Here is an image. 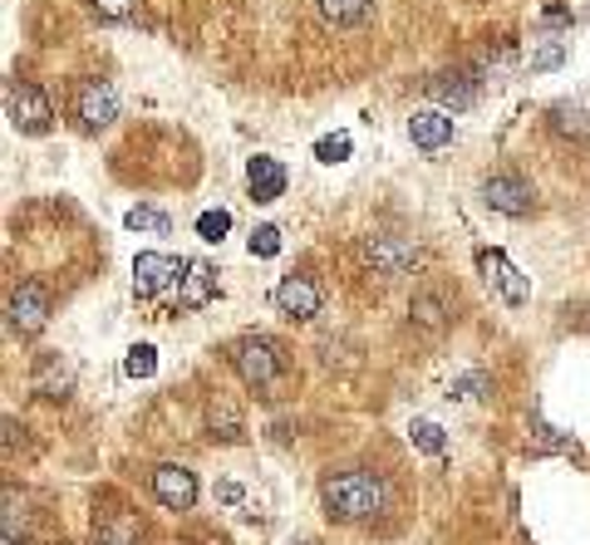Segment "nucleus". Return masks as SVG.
Returning <instances> with one entry per match:
<instances>
[{
    "mask_svg": "<svg viewBox=\"0 0 590 545\" xmlns=\"http://www.w3.org/2000/svg\"><path fill=\"white\" fill-rule=\"evenodd\" d=\"M321 502L335 521H369L384 511V482L374 472H330L321 482Z\"/></svg>",
    "mask_w": 590,
    "mask_h": 545,
    "instance_id": "1",
    "label": "nucleus"
},
{
    "mask_svg": "<svg viewBox=\"0 0 590 545\" xmlns=\"http://www.w3.org/2000/svg\"><path fill=\"white\" fill-rule=\"evenodd\" d=\"M232 369L246 389H271L281 379V349L266 335H246L232 345Z\"/></svg>",
    "mask_w": 590,
    "mask_h": 545,
    "instance_id": "2",
    "label": "nucleus"
},
{
    "mask_svg": "<svg viewBox=\"0 0 590 545\" xmlns=\"http://www.w3.org/2000/svg\"><path fill=\"white\" fill-rule=\"evenodd\" d=\"M6 113H10V128H16V133H30V138L50 133V123H54L50 99H44V89H35V84H10Z\"/></svg>",
    "mask_w": 590,
    "mask_h": 545,
    "instance_id": "3",
    "label": "nucleus"
},
{
    "mask_svg": "<svg viewBox=\"0 0 590 545\" xmlns=\"http://www.w3.org/2000/svg\"><path fill=\"white\" fill-rule=\"evenodd\" d=\"M183 266L187 260H177L167 251H139V260H133V295H139V300H157L167 286H177Z\"/></svg>",
    "mask_w": 590,
    "mask_h": 545,
    "instance_id": "4",
    "label": "nucleus"
},
{
    "mask_svg": "<svg viewBox=\"0 0 590 545\" xmlns=\"http://www.w3.org/2000/svg\"><path fill=\"white\" fill-rule=\"evenodd\" d=\"M482 202L492 212H502V217H531V207H537V192H531L517 173H492V177L482 182Z\"/></svg>",
    "mask_w": 590,
    "mask_h": 545,
    "instance_id": "5",
    "label": "nucleus"
},
{
    "mask_svg": "<svg viewBox=\"0 0 590 545\" xmlns=\"http://www.w3.org/2000/svg\"><path fill=\"white\" fill-rule=\"evenodd\" d=\"M6 315H10V329H16V335H40V329L50 325V290H44L40 280H26V286L10 295Z\"/></svg>",
    "mask_w": 590,
    "mask_h": 545,
    "instance_id": "6",
    "label": "nucleus"
},
{
    "mask_svg": "<svg viewBox=\"0 0 590 545\" xmlns=\"http://www.w3.org/2000/svg\"><path fill=\"white\" fill-rule=\"evenodd\" d=\"M478 266H482L487 286H492L497 295H502L507 305H527V300H531V280L521 276V270H517L502 251H478Z\"/></svg>",
    "mask_w": 590,
    "mask_h": 545,
    "instance_id": "7",
    "label": "nucleus"
},
{
    "mask_svg": "<svg viewBox=\"0 0 590 545\" xmlns=\"http://www.w3.org/2000/svg\"><path fill=\"white\" fill-rule=\"evenodd\" d=\"M74 113H79V123H84L89 133L109 128V123L119 119V94H113V84H104V79H89V84L79 89V99H74Z\"/></svg>",
    "mask_w": 590,
    "mask_h": 545,
    "instance_id": "8",
    "label": "nucleus"
},
{
    "mask_svg": "<svg viewBox=\"0 0 590 545\" xmlns=\"http://www.w3.org/2000/svg\"><path fill=\"white\" fill-rule=\"evenodd\" d=\"M276 305H281V315H291V320H315L321 305H325V295L311 276H286L276 286Z\"/></svg>",
    "mask_w": 590,
    "mask_h": 545,
    "instance_id": "9",
    "label": "nucleus"
},
{
    "mask_svg": "<svg viewBox=\"0 0 590 545\" xmlns=\"http://www.w3.org/2000/svg\"><path fill=\"white\" fill-rule=\"evenodd\" d=\"M212 295H217V270H212L207 260H187L183 276H177L173 305H177V310H202Z\"/></svg>",
    "mask_w": 590,
    "mask_h": 545,
    "instance_id": "10",
    "label": "nucleus"
},
{
    "mask_svg": "<svg viewBox=\"0 0 590 545\" xmlns=\"http://www.w3.org/2000/svg\"><path fill=\"white\" fill-rule=\"evenodd\" d=\"M153 496L163 502L167 511H192V502H197V476H192L187 467H157L153 472Z\"/></svg>",
    "mask_w": 590,
    "mask_h": 545,
    "instance_id": "11",
    "label": "nucleus"
},
{
    "mask_svg": "<svg viewBox=\"0 0 590 545\" xmlns=\"http://www.w3.org/2000/svg\"><path fill=\"white\" fill-rule=\"evenodd\" d=\"M286 167H281V157H252V163H246V192H252V202H261V207H266V202H276V197H286Z\"/></svg>",
    "mask_w": 590,
    "mask_h": 545,
    "instance_id": "12",
    "label": "nucleus"
},
{
    "mask_svg": "<svg viewBox=\"0 0 590 545\" xmlns=\"http://www.w3.org/2000/svg\"><path fill=\"white\" fill-rule=\"evenodd\" d=\"M408 138H414V147H424V153H442V147L452 143V113L418 109L414 119H408Z\"/></svg>",
    "mask_w": 590,
    "mask_h": 545,
    "instance_id": "13",
    "label": "nucleus"
},
{
    "mask_svg": "<svg viewBox=\"0 0 590 545\" xmlns=\"http://www.w3.org/2000/svg\"><path fill=\"white\" fill-rule=\"evenodd\" d=\"M428 99H434V104H442V109H452V113H458V109H472V104H478V79H472V74H438L434 79V84H428Z\"/></svg>",
    "mask_w": 590,
    "mask_h": 545,
    "instance_id": "14",
    "label": "nucleus"
},
{
    "mask_svg": "<svg viewBox=\"0 0 590 545\" xmlns=\"http://www.w3.org/2000/svg\"><path fill=\"white\" fill-rule=\"evenodd\" d=\"M365 256L374 260V270H384V276H404L408 266H418V246L389 241V236H369V241H365Z\"/></svg>",
    "mask_w": 590,
    "mask_h": 545,
    "instance_id": "15",
    "label": "nucleus"
},
{
    "mask_svg": "<svg viewBox=\"0 0 590 545\" xmlns=\"http://www.w3.org/2000/svg\"><path fill=\"white\" fill-rule=\"evenodd\" d=\"M408 315H414V325H418V329H428V335H438V329L448 325V305H442L438 295H414Z\"/></svg>",
    "mask_w": 590,
    "mask_h": 545,
    "instance_id": "16",
    "label": "nucleus"
},
{
    "mask_svg": "<svg viewBox=\"0 0 590 545\" xmlns=\"http://www.w3.org/2000/svg\"><path fill=\"white\" fill-rule=\"evenodd\" d=\"M94 545H143V531L133 516H119V521H109V526L94 531Z\"/></svg>",
    "mask_w": 590,
    "mask_h": 545,
    "instance_id": "17",
    "label": "nucleus"
},
{
    "mask_svg": "<svg viewBox=\"0 0 590 545\" xmlns=\"http://www.w3.org/2000/svg\"><path fill=\"white\" fill-rule=\"evenodd\" d=\"M321 16L330 25H359L369 16V0H321Z\"/></svg>",
    "mask_w": 590,
    "mask_h": 545,
    "instance_id": "18",
    "label": "nucleus"
},
{
    "mask_svg": "<svg viewBox=\"0 0 590 545\" xmlns=\"http://www.w3.org/2000/svg\"><path fill=\"white\" fill-rule=\"evenodd\" d=\"M408 438H414L428 457H442V452H448V438H442V428L434 418H414V423H408Z\"/></svg>",
    "mask_w": 590,
    "mask_h": 545,
    "instance_id": "19",
    "label": "nucleus"
},
{
    "mask_svg": "<svg viewBox=\"0 0 590 545\" xmlns=\"http://www.w3.org/2000/svg\"><path fill=\"white\" fill-rule=\"evenodd\" d=\"M207 423H212V438H226V442H242V418H236V408H226V403H212V413H207Z\"/></svg>",
    "mask_w": 590,
    "mask_h": 545,
    "instance_id": "20",
    "label": "nucleus"
},
{
    "mask_svg": "<svg viewBox=\"0 0 590 545\" xmlns=\"http://www.w3.org/2000/svg\"><path fill=\"white\" fill-rule=\"evenodd\" d=\"M123 373H129V379H153V373H157V349L153 345H133L129 359H123Z\"/></svg>",
    "mask_w": 590,
    "mask_h": 545,
    "instance_id": "21",
    "label": "nucleus"
},
{
    "mask_svg": "<svg viewBox=\"0 0 590 545\" xmlns=\"http://www.w3.org/2000/svg\"><path fill=\"white\" fill-rule=\"evenodd\" d=\"M355 153V143H349V133H325L321 143H315V157H321L325 167H335V163H345V157Z\"/></svg>",
    "mask_w": 590,
    "mask_h": 545,
    "instance_id": "22",
    "label": "nucleus"
},
{
    "mask_svg": "<svg viewBox=\"0 0 590 545\" xmlns=\"http://www.w3.org/2000/svg\"><path fill=\"white\" fill-rule=\"evenodd\" d=\"M226 232H232V212H226V207H207L197 217V236H202V241H222Z\"/></svg>",
    "mask_w": 590,
    "mask_h": 545,
    "instance_id": "23",
    "label": "nucleus"
},
{
    "mask_svg": "<svg viewBox=\"0 0 590 545\" xmlns=\"http://www.w3.org/2000/svg\"><path fill=\"white\" fill-rule=\"evenodd\" d=\"M123 222H129V232H157V236L173 232V222H167L163 212H153V207H133Z\"/></svg>",
    "mask_w": 590,
    "mask_h": 545,
    "instance_id": "24",
    "label": "nucleus"
},
{
    "mask_svg": "<svg viewBox=\"0 0 590 545\" xmlns=\"http://www.w3.org/2000/svg\"><path fill=\"white\" fill-rule=\"evenodd\" d=\"M561 60H566V44L561 40H541L537 50H531V70H556Z\"/></svg>",
    "mask_w": 590,
    "mask_h": 545,
    "instance_id": "25",
    "label": "nucleus"
},
{
    "mask_svg": "<svg viewBox=\"0 0 590 545\" xmlns=\"http://www.w3.org/2000/svg\"><path fill=\"white\" fill-rule=\"evenodd\" d=\"M252 256H261V260L281 256V232H276V226H256V232H252Z\"/></svg>",
    "mask_w": 590,
    "mask_h": 545,
    "instance_id": "26",
    "label": "nucleus"
},
{
    "mask_svg": "<svg viewBox=\"0 0 590 545\" xmlns=\"http://www.w3.org/2000/svg\"><path fill=\"white\" fill-rule=\"evenodd\" d=\"M89 6H94L104 20H129L133 10H139V0H89Z\"/></svg>",
    "mask_w": 590,
    "mask_h": 545,
    "instance_id": "27",
    "label": "nucleus"
},
{
    "mask_svg": "<svg viewBox=\"0 0 590 545\" xmlns=\"http://www.w3.org/2000/svg\"><path fill=\"white\" fill-rule=\"evenodd\" d=\"M551 119H556V128H561V133H576V138H581V133H586V119H581V109H551Z\"/></svg>",
    "mask_w": 590,
    "mask_h": 545,
    "instance_id": "28",
    "label": "nucleus"
},
{
    "mask_svg": "<svg viewBox=\"0 0 590 545\" xmlns=\"http://www.w3.org/2000/svg\"><path fill=\"white\" fill-rule=\"evenodd\" d=\"M20 526H26V516H20V502H16V492H6V541L10 545L20 541Z\"/></svg>",
    "mask_w": 590,
    "mask_h": 545,
    "instance_id": "29",
    "label": "nucleus"
},
{
    "mask_svg": "<svg viewBox=\"0 0 590 545\" xmlns=\"http://www.w3.org/2000/svg\"><path fill=\"white\" fill-rule=\"evenodd\" d=\"M217 496H222L226 506H236V502H242V486H236V482H222V486H217Z\"/></svg>",
    "mask_w": 590,
    "mask_h": 545,
    "instance_id": "30",
    "label": "nucleus"
}]
</instances>
